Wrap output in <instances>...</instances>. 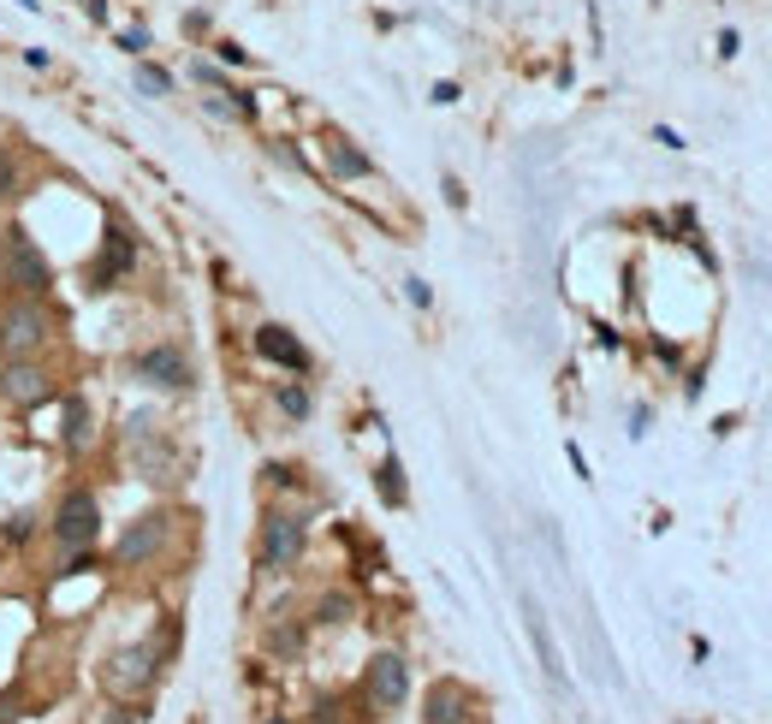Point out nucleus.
I'll use <instances>...</instances> for the list:
<instances>
[{"instance_id":"obj_1","label":"nucleus","mask_w":772,"mask_h":724,"mask_svg":"<svg viewBox=\"0 0 772 724\" xmlns=\"http://www.w3.org/2000/svg\"><path fill=\"white\" fill-rule=\"evenodd\" d=\"M48 339H54V321H48V309L42 303H12L7 309V315H0V356H37L42 351V344Z\"/></svg>"},{"instance_id":"obj_2","label":"nucleus","mask_w":772,"mask_h":724,"mask_svg":"<svg viewBox=\"0 0 772 724\" xmlns=\"http://www.w3.org/2000/svg\"><path fill=\"white\" fill-rule=\"evenodd\" d=\"M96 534H101V505H96V493H66L60 499V511H54V541L66 546V553H83V546H96Z\"/></svg>"},{"instance_id":"obj_3","label":"nucleus","mask_w":772,"mask_h":724,"mask_svg":"<svg viewBox=\"0 0 772 724\" xmlns=\"http://www.w3.org/2000/svg\"><path fill=\"white\" fill-rule=\"evenodd\" d=\"M0 280H7L12 291H30V298H37V291H48L54 273H48L42 250L30 244L24 232H7V244H0Z\"/></svg>"},{"instance_id":"obj_4","label":"nucleus","mask_w":772,"mask_h":724,"mask_svg":"<svg viewBox=\"0 0 772 724\" xmlns=\"http://www.w3.org/2000/svg\"><path fill=\"white\" fill-rule=\"evenodd\" d=\"M303 541H309L303 516H291V511H268L262 516V564L268 571H291V564L303 559Z\"/></svg>"},{"instance_id":"obj_5","label":"nucleus","mask_w":772,"mask_h":724,"mask_svg":"<svg viewBox=\"0 0 772 724\" xmlns=\"http://www.w3.org/2000/svg\"><path fill=\"white\" fill-rule=\"evenodd\" d=\"M48 392H54V374L42 369L37 356H12V362H0V399L7 404H42Z\"/></svg>"},{"instance_id":"obj_6","label":"nucleus","mask_w":772,"mask_h":724,"mask_svg":"<svg viewBox=\"0 0 772 724\" xmlns=\"http://www.w3.org/2000/svg\"><path fill=\"white\" fill-rule=\"evenodd\" d=\"M167 534H173V516L167 511H149V516H137V523L119 534V546H113V559L119 564H143V559H154L167 546Z\"/></svg>"},{"instance_id":"obj_7","label":"nucleus","mask_w":772,"mask_h":724,"mask_svg":"<svg viewBox=\"0 0 772 724\" xmlns=\"http://www.w3.org/2000/svg\"><path fill=\"white\" fill-rule=\"evenodd\" d=\"M154 647H119L113 660H108V688L119 701H131V695H143V688L154 683Z\"/></svg>"},{"instance_id":"obj_8","label":"nucleus","mask_w":772,"mask_h":724,"mask_svg":"<svg viewBox=\"0 0 772 724\" xmlns=\"http://www.w3.org/2000/svg\"><path fill=\"white\" fill-rule=\"evenodd\" d=\"M137 381L167 386V392H184V386H191V356H184L179 344H149V351L137 356Z\"/></svg>"},{"instance_id":"obj_9","label":"nucleus","mask_w":772,"mask_h":724,"mask_svg":"<svg viewBox=\"0 0 772 724\" xmlns=\"http://www.w3.org/2000/svg\"><path fill=\"white\" fill-rule=\"evenodd\" d=\"M410 695V665L399 660V653H374L369 665V701L374 706H404Z\"/></svg>"},{"instance_id":"obj_10","label":"nucleus","mask_w":772,"mask_h":724,"mask_svg":"<svg viewBox=\"0 0 772 724\" xmlns=\"http://www.w3.org/2000/svg\"><path fill=\"white\" fill-rule=\"evenodd\" d=\"M255 356L280 362V369H291V374H309V351H303L298 339H291V326H280V321L255 326Z\"/></svg>"},{"instance_id":"obj_11","label":"nucleus","mask_w":772,"mask_h":724,"mask_svg":"<svg viewBox=\"0 0 772 724\" xmlns=\"http://www.w3.org/2000/svg\"><path fill=\"white\" fill-rule=\"evenodd\" d=\"M60 440H66V452H90V440H96V422H90V404L83 399H66V416H60Z\"/></svg>"},{"instance_id":"obj_12","label":"nucleus","mask_w":772,"mask_h":724,"mask_svg":"<svg viewBox=\"0 0 772 724\" xmlns=\"http://www.w3.org/2000/svg\"><path fill=\"white\" fill-rule=\"evenodd\" d=\"M463 718H470V695L458 683H440L428 695V724H463Z\"/></svg>"},{"instance_id":"obj_13","label":"nucleus","mask_w":772,"mask_h":724,"mask_svg":"<svg viewBox=\"0 0 772 724\" xmlns=\"http://www.w3.org/2000/svg\"><path fill=\"white\" fill-rule=\"evenodd\" d=\"M131 238L126 232H119V227H108V250H101V268H96V285H108L113 280V273H126L131 268Z\"/></svg>"},{"instance_id":"obj_14","label":"nucleus","mask_w":772,"mask_h":724,"mask_svg":"<svg viewBox=\"0 0 772 724\" xmlns=\"http://www.w3.org/2000/svg\"><path fill=\"white\" fill-rule=\"evenodd\" d=\"M328 161H333V172H339V179H369V154L363 149H351L345 143V137H328Z\"/></svg>"},{"instance_id":"obj_15","label":"nucleus","mask_w":772,"mask_h":724,"mask_svg":"<svg viewBox=\"0 0 772 724\" xmlns=\"http://www.w3.org/2000/svg\"><path fill=\"white\" fill-rule=\"evenodd\" d=\"M137 90L143 95H173V78H167L161 66H137Z\"/></svg>"},{"instance_id":"obj_16","label":"nucleus","mask_w":772,"mask_h":724,"mask_svg":"<svg viewBox=\"0 0 772 724\" xmlns=\"http://www.w3.org/2000/svg\"><path fill=\"white\" fill-rule=\"evenodd\" d=\"M280 410H285L291 422H303L315 404H309V392H303V386H280Z\"/></svg>"},{"instance_id":"obj_17","label":"nucleus","mask_w":772,"mask_h":724,"mask_svg":"<svg viewBox=\"0 0 772 724\" xmlns=\"http://www.w3.org/2000/svg\"><path fill=\"white\" fill-rule=\"evenodd\" d=\"M7 197H19V161L0 149V202H7Z\"/></svg>"},{"instance_id":"obj_18","label":"nucleus","mask_w":772,"mask_h":724,"mask_svg":"<svg viewBox=\"0 0 772 724\" xmlns=\"http://www.w3.org/2000/svg\"><path fill=\"white\" fill-rule=\"evenodd\" d=\"M30 534H37V516H12V523H7V541H30Z\"/></svg>"},{"instance_id":"obj_19","label":"nucleus","mask_w":772,"mask_h":724,"mask_svg":"<svg viewBox=\"0 0 772 724\" xmlns=\"http://www.w3.org/2000/svg\"><path fill=\"white\" fill-rule=\"evenodd\" d=\"M381 487H387V499H392V505L404 499V487H399V463H381Z\"/></svg>"},{"instance_id":"obj_20","label":"nucleus","mask_w":772,"mask_h":724,"mask_svg":"<svg viewBox=\"0 0 772 724\" xmlns=\"http://www.w3.org/2000/svg\"><path fill=\"white\" fill-rule=\"evenodd\" d=\"M268 724H285V718H268Z\"/></svg>"}]
</instances>
